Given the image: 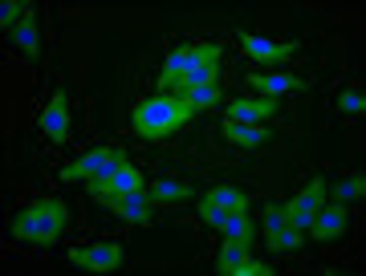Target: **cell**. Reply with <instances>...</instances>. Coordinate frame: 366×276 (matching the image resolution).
<instances>
[{
	"label": "cell",
	"mask_w": 366,
	"mask_h": 276,
	"mask_svg": "<svg viewBox=\"0 0 366 276\" xmlns=\"http://www.w3.org/2000/svg\"><path fill=\"white\" fill-rule=\"evenodd\" d=\"M110 163H114V150H110V146H94V150H86V155L74 158L61 175H66L69 183H74V179H86V183H90V179H98Z\"/></svg>",
	"instance_id": "7c38bea8"
},
{
	"label": "cell",
	"mask_w": 366,
	"mask_h": 276,
	"mask_svg": "<svg viewBox=\"0 0 366 276\" xmlns=\"http://www.w3.org/2000/svg\"><path fill=\"white\" fill-rule=\"evenodd\" d=\"M90 191L94 199H106V195H127V191H143V175L134 167L127 150H114V163L106 167L98 179H90Z\"/></svg>",
	"instance_id": "3957f363"
},
{
	"label": "cell",
	"mask_w": 366,
	"mask_h": 276,
	"mask_svg": "<svg viewBox=\"0 0 366 276\" xmlns=\"http://www.w3.org/2000/svg\"><path fill=\"white\" fill-rule=\"evenodd\" d=\"M175 98H179L192 114L196 110H208V106H220V86H192V90H175Z\"/></svg>",
	"instance_id": "d6986e66"
},
{
	"label": "cell",
	"mask_w": 366,
	"mask_h": 276,
	"mask_svg": "<svg viewBox=\"0 0 366 276\" xmlns=\"http://www.w3.org/2000/svg\"><path fill=\"white\" fill-rule=\"evenodd\" d=\"M69 224V208L66 199H37L33 208H25L21 215H13V236L16 240H29V244H57L61 232Z\"/></svg>",
	"instance_id": "6da1fadb"
},
{
	"label": "cell",
	"mask_w": 366,
	"mask_h": 276,
	"mask_svg": "<svg viewBox=\"0 0 366 276\" xmlns=\"http://www.w3.org/2000/svg\"><path fill=\"white\" fill-rule=\"evenodd\" d=\"M29 9H33L29 0H4V4H0V21H4V29H16L21 21H25Z\"/></svg>",
	"instance_id": "7402d4cb"
},
{
	"label": "cell",
	"mask_w": 366,
	"mask_h": 276,
	"mask_svg": "<svg viewBox=\"0 0 366 276\" xmlns=\"http://www.w3.org/2000/svg\"><path fill=\"white\" fill-rule=\"evenodd\" d=\"M330 199V183L326 179H314V183L305 187L293 203H285V215H289V224L293 228H301V232H310V224H314V215H317V208Z\"/></svg>",
	"instance_id": "8992f818"
},
{
	"label": "cell",
	"mask_w": 366,
	"mask_h": 276,
	"mask_svg": "<svg viewBox=\"0 0 366 276\" xmlns=\"http://www.w3.org/2000/svg\"><path fill=\"white\" fill-rule=\"evenodd\" d=\"M264 236H269V248L273 252H297L305 244V232L289 224L285 208H269L264 211Z\"/></svg>",
	"instance_id": "52a82bcc"
},
{
	"label": "cell",
	"mask_w": 366,
	"mask_h": 276,
	"mask_svg": "<svg viewBox=\"0 0 366 276\" xmlns=\"http://www.w3.org/2000/svg\"><path fill=\"white\" fill-rule=\"evenodd\" d=\"M224 138H228L236 150H257V146H264L273 134L264 131L261 122H252V126H232V122H224Z\"/></svg>",
	"instance_id": "5bb4252c"
},
{
	"label": "cell",
	"mask_w": 366,
	"mask_h": 276,
	"mask_svg": "<svg viewBox=\"0 0 366 276\" xmlns=\"http://www.w3.org/2000/svg\"><path fill=\"white\" fill-rule=\"evenodd\" d=\"M147 195H151L155 208H167V203H183V199H192V195H196V187L187 183V179H183V183H179V179H167V183H155Z\"/></svg>",
	"instance_id": "e0dca14e"
},
{
	"label": "cell",
	"mask_w": 366,
	"mask_h": 276,
	"mask_svg": "<svg viewBox=\"0 0 366 276\" xmlns=\"http://www.w3.org/2000/svg\"><path fill=\"white\" fill-rule=\"evenodd\" d=\"M41 131L49 134L53 143H66L69 138V110H66V90H57L49 98V106L41 110Z\"/></svg>",
	"instance_id": "4fadbf2b"
},
{
	"label": "cell",
	"mask_w": 366,
	"mask_h": 276,
	"mask_svg": "<svg viewBox=\"0 0 366 276\" xmlns=\"http://www.w3.org/2000/svg\"><path fill=\"white\" fill-rule=\"evenodd\" d=\"M249 248L252 244H240V240H224V248H220V256H216V272H232L236 264L244 260V256H249Z\"/></svg>",
	"instance_id": "44dd1931"
},
{
	"label": "cell",
	"mask_w": 366,
	"mask_h": 276,
	"mask_svg": "<svg viewBox=\"0 0 366 276\" xmlns=\"http://www.w3.org/2000/svg\"><path fill=\"white\" fill-rule=\"evenodd\" d=\"M244 53H249L252 61H281L293 53V45H281V41H269V37H240Z\"/></svg>",
	"instance_id": "2e32d148"
},
{
	"label": "cell",
	"mask_w": 366,
	"mask_h": 276,
	"mask_svg": "<svg viewBox=\"0 0 366 276\" xmlns=\"http://www.w3.org/2000/svg\"><path fill=\"white\" fill-rule=\"evenodd\" d=\"M277 98H257V102H249V98H240V102L224 106V122H232V126H252V122H264L269 114H277Z\"/></svg>",
	"instance_id": "8fae6325"
},
{
	"label": "cell",
	"mask_w": 366,
	"mask_h": 276,
	"mask_svg": "<svg viewBox=\"0 0 366 276\" xmlns=\"http://www.w3.org/2000/svg\"><path fill=\"white\" fill-rule=\"evenodd\" d=\"M220 236H224V240H240V244H252L257 228H252L249 211H232V215H228V220L220 224Z\"/></svg>",
	"instance_id": "ffe728a7"
},
{
	"label": "cell",
	"mask_w": 366,
	"mask_h": 276,
	"mask_svg": "<svg viewBox=\"0 0 366 276\" xmlns=\"http://www.w3.org/2000/svg\"><path fill=\"white\" fill-rule=\"evenodd\" d=\"M350 232V211L342 208V203H322L314 215V224H310V236L317 240V244H334V240H342Z\"/></svg>",
	"instance_id": "ba28073f"
},
{
	"label": "cell",
	"mask_w": 366,
	"mask_h": 276,
	"mask_svg": "<svg viewBox=\"0 0 366 276\" xmlns=\"http://www.w3.org/2000/svg\"><path fill=\"white\" fill-rule=\"evenodd\" d=\"M98 203H106V208L114 211L118 220H127V224H147V220H151V211H155V203H151V195H147V191L106 195V199H98Z\"/></svg>",
	"instance_id": "9c48e42d"
},
{
	"label": "cell",
	"mask_w": 366,
	"mask_h": 276,
	"mask_svg": "<svg viewBox=\"0 0 366 276\" xmlns=\"http://www.w3.org/2000/svg\"><path fill=\"white\" fill-rule=\"evenodd\" d=\"M69 260L78 268H90V272H114L122 264V248L118 244H94V248H74Z\"/></svg>",
	"instance_id": "30bf717a"
},
{
	"label": "cell",
	"mask_w": 366,
	"mask_h": 276,
	"mask_svg": "<svg viewBox=\"0 0 366 276\" xmlns=\"http://www.w3.org/2000/svg\"><path fill=\"white\" fill-rule=\"evenodd\" d=\"M252 86L261 93H269V98H277V93H297L301 81L293 78V73H252Z\"/></svg>",
	"instance_id": "ac0fdd59"
},
{
	"label": "cell",
	"mask_w": 366,
	"mask_h": 276,
	"mask_svg": "<svg viewBox=\"0 0 366 276\" xmlns=\"http://www.w3.org/2000/svg\"><path fill=\"white\" fill-rule=\"evenodd\" d=\"M9 41H13L25 57H37L41 53V33H37V13H33V9L25 13V21H21L16 29H9Z\"/></svg>",
	"instance_id": "9a60e30c"
},
{
	"label": "cell",
	"mask_w": 366,
	"mask_h": 276,
	"mask_svg": "<svg viewBox=\"0 0 366 276\" xmlns=\"http://www.w3.org/2000/svg\"><path fill=\"white\" fill-rule=\"evenodd\" d=\"M338 110H342V114H350V118H358V114L366 110L362 90H342V93H338Z\"/></svg>",
	"instance_id": "603a6c76"
},
{
	"label": "cell",
	"mask_w": 366,
	"mask_h": 276,
	"mask_svg": "<svg viewBox=\"0 0 366 276\" xmlns=\"http://www.w3.org/2000/svg\"><path fill=\"white\" fill-rule=\"evenodd\" d=\"M249 191H240V187H212L199 195V220L212 228H220L232 211H249Z\"/></svg>",
	"instance_id": "277c9868"
},
{
	"label": "cell",
	"mask_w": 366,
	"mask_h": 276,
	"mask_svg": "<svg viewBox=\"0 0 366 276\" xmlns=\"http://www.w3.org/2000/svg\"><path fill=\"white\" fill-rule=\"evenodd\" d=\"M212 49H216V41H204V45H183V49H171L167 66H163V78H159V93H167L179 78H187V73H192V69H196Z\"/></svg>",
	"instance_id": "5b68a950"
},
{
	"label": "cell",
	"mask_w": 366,
	"mask_h": 276,
	"mask_svg": "<svg viewBox=\"0 0 366 276\" xmlns=\"http://www.w3.org/2000/svg\"><path fill=\"white\" fill-rule=\"evenodd\" d=\"M334 195H338L342 203H354V199L362 195V175H354V179H342V183H338V191H334Z\"/></svg>",
	"instance_id": "d4e9b609"
},
{
	"label": "cell",
	"mask_w": 366,
	"mask_h": 276,
	"mask_svg": "<svg viewBox=\"0 0 366 276\" xmlns=\"http://www.w3.org/2000/svg\"><path fill=\"white\" fill-rule=\"evenodd\" d=\"M187 118H192V110H187L175 93H151V98H143V102L134 106L131 126H134V134H143V138H167V134H175Z\"/></svg>",
	"instance_id": "7a4b0ae2"
},
{
	"label": "cell",
	"mask_w": 366,
	"mask_h": 276,
	"mask_svg": "<svg viewBox=\"0 0 366 276\" xmlns=\"http://www.w3.org/2000/svg\"><path fill=\"white\" fill-rule=\"evenodd\" d=\"M228 276H273V268H269L264 260H252V256H244V260L236 264Z\"/></svg>",
	"instance_id": "cb8c5ba5"
}]
</instances>
